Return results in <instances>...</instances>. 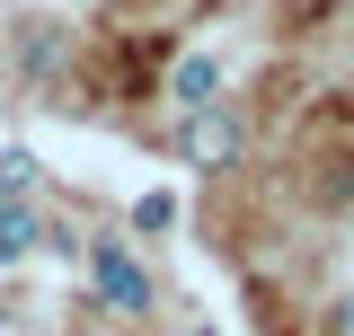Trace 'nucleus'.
Instances as JSON below:
<instances>
[{
    "instance_id": "1",
    "label": "nucleus",
    "mask_w": 354,
    "mask_h": 336,
    "mask_svg": "<svg viewBox=\"0 0 354 336\" xmlns=\"http://www.w3.org/2000/svg\"><path fill=\"white\" fill-rule=\"evenodd\" d=\"M177 160H186V168H230V160H239V124L221 115L213 97L177 115Z\"/></svg>"
},
{
    "instance_id": "2",
    "label": "nucleus",
    "mask_w": 354,
    "mask_h": 336,
    "mask_svg": "<svg viewBox=\"0 0 354 336\" xmlns=\"http://www.w3.org/2000/svg\"><path fill=\"white\" fill-rule=\"evenodd\" d=\"M88 274H97V301H106V310H142V301H151V283H142V265H133L124 248H97Z\"/></svg>"
},
{
    "instance_id": "3",
    "label": "nucleus",
    "mask_w": 354,
    "mask_h": 336,
    "mask_svg": "<svg viewBox=\"0 0 354 336\" xmlns=\"http://www.w3.org/2000/svg\"><path fill=\"white\" fill-rule=\"evenodd\" d=\"M44 239V221H36V204L27 195H0V265H18V256Z\"/></svg>"
},
{
    "instance_id": "4",
    "label": "nucleus",
    "mask_w": 354,
    "mask_h": 336,
    "mask_svg": "<svg viewBox=\"0 0 354 336\" xmlns=\"http://www.w3.org/2000/svg\"><path fill=\"white\" fill-rule=\"evenodd\" d=\"M177 97H186V106H204V97H213V62H204V53H186V62H177Z\"/></svg>"
},
{
    "instance_id": "5",
    "label": "nucleus",
    "mask_w": 354,
    "mask_h": 336,
    "mask_svg": "<svg viewBox=\"0 0 354 336\" xmlns=\"http://www.w3.org/2000/svg\"><path fill=\"white\" fill-rule=\"evenodd\" d=\"M36 186V151H0V195H27Z\"/></svg>"
},
{
    "instance_id": "6",
    "label": "nucleus",
    "mask_w": 354,
    "mask_h": 336,
    "mask_svg": "<svg viewBox=\"0 0 354 336\" xmlns=\"http://www.w3.org/2000/svg\"><path fill=\"white\" fill-rule=\"evenodd\" d=\"M133 221H142V230H169L177 204H169V195H142V204H133Z\"/></svg>"
},
{
    "instance_id": "7",
    "label": "nucleus",
    "mask_w": 354,
    "mask_h": 336,
    "mask_svg": "<svg viewBox=\"0 0 354 336\" xmlns=\"http://www.w3.org/2000/svg\"><path fill=\"white\" fill-rule=\"evenodd\" d=\"M328 336H354V292L337 301V310H328Z\"/></svg>"
},
{
    "instance_id": "8",
    "label": "nucleus",
    "mask_w": 354,
    "mask_h": 336,
    "mask_svg": "<svg viewBox=\"0 0 354 336\" xmlns=\"http://www.w3.org/2000/svg\"><path fill=\"white\" fill-rule=\"evenodd\" d=\"M88 336H97V328H88Z\"/></svg>"
}]
</instances>
